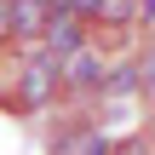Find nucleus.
Masks as SVG:
<instances>
[{
  "instance_id": "obj_1",
  "label": "nucleus",
  "mask_w": 155,
  "mask_h": 155,
  "mask_svg": "<svg viewBox=\"0 0 155 155\" xmlns=\"http://www.w3.org/2000/svg\"><path fill=\"white\" fill-rule=\"evenodd\" d=\"M109 69H115V52H109V46L98 40V29H92V40H86V46H75V52L63 58V98L98 104V92H104Z\"/></svg>"
},
{
  "instance_id": "obj_2",
  "label": "nucleus",
  "mask_w": 155,
  "mask_h": 155,
  "mask_svg": "<svg viewBox=\"0 0 155 155\" xmlns=\"http://www.w3.org/2000/svg\"><path fill=\"white\" fill-rule=\"evenodd\" d=\"M46 155H115V138L104 132V121H98L92 109H75V115L52 132Z\"/></svg>"
},
{
  "instance_id": "obj_3",
  "label": "nucleus",
  "mask_w": 155,
  "mask_h": 155,
  "mask_svg": "<svg viewBox=\"0 0 155 155\" xmlns=\"http://www.w3.org/2000/svg\"><path fill=\"white\" fill-rule=\"evenodd\" d=\"M40 40H46V52L63 63L75 46H86L92 40V23L75 12V6H52V17H46V29H40Z\"/></svg>"
},
{
  "instance_id": "obj_4",
  "label": "nucleus",
  "mask_w": 155,
  "mask_h": 155,
  "mask_svg": "<svg viewBox=\"0 0 155 155\" xmlns=\"http://www.w3.org/2000/svg\"><path fill=\"white\" fill-rule=\"evenodd\" d=\"M46 17H52V0H6V12H0V40H6V46L40 40Z\"/></svg>"
},
{
  "instance_id": "obj_5",
  "label": "nucleus",
  "mask_w": 155,
  "mask_h": 155,
  "mask_svg": "<svg viewBox=\"0 0 155 155\" xmlns=\"http://www.w3.org/2000/svg\"><path fill=\"white\" fill-rule=\"evenodd\" d=\"M115 155H150V132L138 127V132H127V138H115Z\"/></svg>"
},
{
  "instance_id": "obj_6",
  "label": "nucleus",
  "mask_w": 155,
  "mask_h": 155,
  "mask_svg": "<svg viewBox=\"0 0 155 155\" xmlns=\"http://www.w3.org/2000/svg\"><path fill=\"white\" fill-rule=\"evenodd\" d=\"M69 6H75V12H81V17L92 23V29H98V23L109 17V0H69Z\"/></svg>"
},
{
  "instance_id": "obj_7",
  "label": "nucleus",
  "mask_w": 155,
  "mask_h": 155,
  "mask_svg": "<svg viewBox=\"0 0 155 155\" xmlns=\"http://www.w3.org/2000/svg\"><path fill=\"white\" fill-rule=\"evenodd\" d=\"M138 23H144V29L155 23V0H138Z\"/></svg>"
},
{
  "instance_id": "obj_8",
  "label": "nucleus",
  "mask_w": 155,
  "mask_h": 155,
  "mask_svg": "<svg viewBox=\"0 0 155 155\" xmlns=\"http://www.w3.org/2000/svg\"><path fill=\"white\" fill-rule=\"evenodd\" d=\"M144 132H150V155H155V121H144Z\"/></svg>"
},
{
  "instance_id": "obj_9",
  "label": "nucleus",
  "mask_w": 155,
  "mask_h": 155,
  "mask_svg": "<svg viewBox=\"0 0 155 155\" xmlns=\"http://www.w3.org/2000/svg\"><path fill=\"white\" fill-rule=\"evenodd\" d=\"M0 58H6V40H0Z\"/></svg>"
}]
</instances>
